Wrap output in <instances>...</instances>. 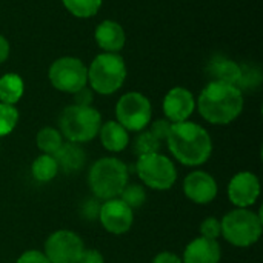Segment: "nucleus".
<instances>
[{
	"label": "nucleus",
	"instance_id": "1",
	"mask_svg": "<svg viewBox=\"0 0 263 263\" xmlns=\"http://www.w3.org/2000/svg\"><path fill=\"white\" fill-rule=\"evenodd\" d=\"M165 142L173 157L183 166H200L206 163L213 154L210 133L196 122L186 120L173 123Z\"/></svg>",
	"mask_w": 263,
	"mask_h": 263
},
{
	"label": "nucleus",
	"instance_id": "2",
	"mask_svg": "<svg viewBox=\"0 0 263 263\" xmlns=\"http://www.w3.org/2000/svg\"><path fill=\"white\" fill-rule=\"evenodd\" d=\"M243 92L231 83L213 82L200 91L196 108L199 114L211 125H228L243 111Z\"/></svg>",
	"mask_w": 263,
	"mask_h": 263
},
{
	"label": "nucleus",
	"instance_id": "3",
	"mask_svg": "<svg viewBox=\"0 0 263 263\" xmlns=\"http://www.w3.org/2000/svg\"><path fill=\"white\" fill-rule=\"evenodd\" d=\"M128 166L117 157H102L96 160L88 173V186L96 199H117L128 185Z\"/></svg>",
	"mask_w": 263,
	"mask_h": 263
},
{
	"label": "nucleus",
	"instance_id": "4",
	"mask_svg": "<svg viewBox=\"0 0 263 263\" xmlns=\"http://www.w3.org/2000/svg\"><path fill=\"white\" fill-rule=\"evenodd\" d=\"M128 76L123 57L117 52H100L88 66V85L92 92L111 96L117 92Z\"/></svg>",
	"mask_w": 263,
	"mask_h": 263
},
{
	"label": "nucleus",
	"instance_id": "5",
	"mask_svg": "<svg viewBox=\"0 0 263 263\" xmlns=\"http://www.w3.org/2000/svg\"><path fill=\"white\" fill-rule=\"evenodd\" d=\"M102 123V116L94 106L72 103L60 112L59 131L68 142L82 145L97 137Z\"/></svg>",
	"mask_w": 263,
	"mask_h": 263
},
{
	"label": "nucleus",
	"instance_id": "6",
	"mask_svg": "<svg viewBox=\"0 0 263 263\" xmlns=\"http://www.w3.org/2000/svg\"><path fill=\"white\" fill-rule=\"evenodd\" d=\"M222 237L237 248H248L259 242L263 231V219L248 208H234L222 220Z\"/></svg>",
	"mask_w": 263,
	"mask_h": 263
},
{
	"label": "nucleus",
	"instance_id": "7",
	"mask_svg": "<svg viewBox=\"0 0 263 263\" xmlns=\"http://www.w3.org/2000/svg\"><path fill=\"white\" fill-rule=\"evenodd\" d=\"M136 171L143 185L156 191H168L177 182V168L174 162L160 153L137 157Z\"/></svg>",
	"mask_w": 263,
	"mask_h": 263
},
{
	"label": "nucleus",
	"instance_id": "8",
	"mask_svg": "<svg viewBox=\"0 0 263 263\" xmlns=\"http://www.w3.org/2000/svg\"><path fill=\"white\" fill-rule=\"evenodd\" d=\"M48 79L57 91L76 94L88 86V66L79 57L63 55L49 65Z\"/></svg>",
	"mask_w": 263,
	"mask_h": 263
},
{
	"label": "nucleus",
	"instance_id": "9",
	"mask_svg": "<svg viewBox=\"0 0 263 263\" xmlns=\"http://www.w3.org/2000/svg\"><path fill=\"white\" fill-rule=\"evenodd\" d=\"M116 120L128 133H140L153 120V105L149 99L137 91L123 94L116 103Z\"/></svg>",
	"mask_w": 263,
	"mask_h": 263
},
{
	"label": "nucleus",
	"instance_id": "10",
	"mask_svg": "<svg viewBox=\"0 0 263 263\" xmlns=\"http://www.w3.org/2000/svg\"><path fill=\"white\" fill-rule=\"evenodd\" d=\"M85 251L82 237L71 230H57L45 242V256L51 263H77Z\"/></svg>",
	"mask_w": 263,
	"mask_h": 263
},
{
	"label": "nucleus",
	"instance_id": "11",
	"mask_svg": "<svg viewBox=\"0 0 263 263\" xmlns=\"http://www.w3.org/2000/svg\"><path fill=\"white\" fill-rule=\"evenodd\" d=\"M97 220L108 233L114 236H122L131 230L134 223V211L119 197L109 199L100 205Z\"/></svg>",
	"mask_w": 263,
	"mask_h": 263
},
{
	"label": "nucleus",
	"instance_id": "12",
	"mask_svg": "<svg viewBox=\"0 0 263 263\" xmlns=\"http://www.w3.org/2000/svg\"><path fill=\"white\" fill-rule=\"evenodd\" d=\"M260 197V180L251 171L234 174L228 183V199L236 208H250Z\"/></svg>",
	"mask_w": 263,
	"mask_h": 263
},
{
	"label": "nucleus",
	"instance_id": "13",
	"mask_svg": "<svg viewBox=\"0 0 263 263\" xmlns=\"http://www.w3.org/2000/svg\"><path fill=\"white\" fill-rule=\"evenodd\" d=\"M219 193V185L216 179L202 170L190 173L183 180V194L185 197L196 205L211 203Z\"/></svg>",
	"mask_w": 263,
	"mask_h": 263
},
{
	"label": "nucleus",
	"instance_id": "14",
	"mask_svg": "<svg viewBox=\"0 0 263 263\" xmlns=\"http://www.w3.org/2000/svg\"><path fill=\"white\" fill-rule=\"evenodd\" d=\"M162 109L165 119L171 123L186 122L196 109V99L190 89L183 86H174L163 97Z\"/></svg>",
	"mask_w": 263,
	"mask_h": 263
},
{
	"label": "nucleus",
	"instance_id": "15",
	"mask_svg": "<svg viewBox=\"0 0 263 263\" xmlns=\"http://www.w3.org/2000/svg\"><path fill=\"white\" fill-rule=\"evenodd\" d=\"M94 40L103 52H117L125 48L126 32L123 26L111 18L102 20L94 29Z\"/></svg>",
	"mask_w": 263,
	"mask_h": 263
},
{
	"label": "nucleus",
	"instance_id": "16",
	"mask_svg": "<svg viewBox=\"0 0 263 263\" xmlns=\"http://www.w3.org/2000/svg\"><path fill=\"white\" fill-rule=\"evenodd\" d=\"M222 259V248L217 240L196 237L183 251V263H219Z\"/></svg>",
	"mask_w": 263,
	"mask_h": 263
},
{
	"label": "nucleus",
	"instance_id": "17",
	"mask_svg": "<svg viewBox=\"0 0 263 263\" xmlns=\"http://www.w3.org/2000/svg\"><path fill=\"white\" fill-rule=\"evenodd\" d=\"M54 159L59 165V171L65 174H72L80 171L86 163V154L85 149L79 143L72 142H63V145L59 148V151L54 154Z\"/></svg>",
	"mask_w": 263,
	"mask_h": 263
},
{
	"label": "nucleus",
	"instance_id": "18",
	"mask_svg": "<svg viewBox=\"0 0 263 263\" xmlns=\"http://www.w3.org/2000/svg\"><path fill=\"white\" fill-rule=\"evenodd\" d=\"M97 136L102 146L109 153H120L129 145V133L117 120H108L102 123Z\"/></svg>",
	"mask_w": 263,
	"mask_h": 263
},
{
	"label": "nucleus",
	"instance_id": "19",
	"mask_svg": "<svg viewBox=\"0 0 263 263\" xmlns=\"http://www.w3.org/2000/svg\"><path fill=\"white\" fill-rule=\"evenodd\" d=\"M240 72H242L240 63L222 55L213 57L206 66V74L213 82H225L236 86L240 79Z\"/></svg>",
	"mask_w": 263,
	"mask_h": 263
},
{
	"label": "nucleus",
	"instance_id": "20",
	"mask_svg": "<svg viewBox=\"0 0 263 263\" xmlns=\"http://www.w3.org/2000/svg\"><path fill=\"white\" fill-rule=\"evenodd\" d=\"M25 92V82L15 72H6L0 77V103L14 105L20 102Z\"/></svg>",
	"mask_w": 263,
	"mask_h": 263
},
{
	"label": "nucleus",
	"instance_id": "21",
	"mask_svg": "<svg viewBox=\"0 0 263 263\" xmlns=\"http://www.w3.org/2000/svg\"><path fill=\"white\" fill-rule=\"evenodd\" d=\"M31 174L35 182L39 183H48L54 180L59 174V165L51 154H40L34 159L31 165Z\"/></svg>",
	"mask_w": 263,
	"mask_h": 263
},
{
	"label": "nucleus",
	"instance_id": "22",
	"mask_svg": "<svg viewBox=\"0 0 263 263\" xmlns=\"http://www.w3.org/2000/svg\"><path fill=\"white\" fill-rule=\"evenodd\" d=\"M35 145L42 151V154H51L54 156L59 148L63 145V136L57 128L45 126L42 128L35 136Z\"/></svg>",
	"mask_w": 263,
	"mask_h": 263
},
{
	"label": "nucleus",
	"instance_id": "23",
	"mask_svg": "<svg viewBox=\"0 0 263 263\" xmlns=\"http://www.w3.org/2000/svg\"><path fill=\"white\" fill-rule=\"evenodd\" d=\"M65 9L77 18H91L99 14L103 0H62Z\"/></svg>",
	"mask_w": 263,
	"mask_h": 263
},
{
	"label": "nucleus",
	"instance_id": "24",
	"mask_svg": "<svg viewBox=\"0 0 263 263\" xmlns=\"http://www.w3.org/2000/svg\"><path fill=\"white\" fill-rule=\"evenodd\" d=\"M160 146H162V142L154 136L151 134L149 131H140L137 134V137L134 139V143H133V151L137 157L140 156H146V154H153V153H159L160 151Z\"/></svg>",
	"mask_w": 263,
	"mask_h": 263
},
{
	"label": "nucleus",
	"instance_id": "25",
	"mask_svg": "<svg viewBox=\"0 0 263 263\" xmlns=\"http://www.w3.org/2000/svg\"><path fill=\"white\" fill-rule=\"evenodd\" d=\"M240 79L237 82V88L243 91H254L262 83V72L254 65H240Z\"/></svg>",
	"mask_w": 263,
	"mask_h": 263
},
{
	"label": "nucleus",
	"instance_id": "26",
	"mask_svg": "<svg viewBox=\"0 0 263 263\" xmlns=\"http://www.w3.org/2000/svg\"><path fill=\"white\" fill-rule=\"evenodd\" d=\"M119 199L122 202H125L133 211L143 206L145 202H146V191L142 185H137V183H133V185H126L125 190L122 191V194L119 196Z\"/></svg>",
	"mask_w": 263,
	"mask_h": 263
},
{
	"label": "nucleus",
	"instance_id": "27",
	"mask_svg": "<svg viewBox=\"0 0 263 263\" xmlns=\"http://www.w3.org/2000/svg\"><path fill=\"white\" fill-rule=\"evenodd\" d=\"M18 123V111L14 105L0 103V137L9 136Z\"/></svg>",
	"mask_w": 263,
	"mask_h": 263
},
{
	"label": "nucleus",
	"instance_id": "28",
	"mask_svg": "<svg viewBox=\"0 0 263 263\" xmlns=\"http://www.w3.org/2000/svg\"><path fill=\"white\" fill-rule=\"evenodd\" d=\"M200 236L205 239H211V240H217L222 236V227H220V220L216 217H208L200 223Z\"/></svg>",
	"mask_w": 263,
	"mask_h": 263
},
{
	"label": "nucleus",
	"instance_id": "29",
	"mask_svg": "<svg viewBox=\"0 0 263 263\" xmlns=\"http://www.w3.org/2000/svg\"><path fill=\"white\" fill-rule=\"evenodd\" d=\"M102 200L92 197V199H86L82 206H80V213H82V217L86 219V220H97L99 219V211H100V203Z\"/></svg>",
	"mask_w": 263,
	"mask_h": 263
},
{
	"label": "nucleus",
	"instance_id": "30",
	"mask_svg": "<svg viewBox=\"0 0 263 263\" xmlns=\"http://www.w3.org/2000/svg\"><path fill=\"white\" fill-rule=\"evenodd\" d=\"M171 122L170 120H166V119H157V120H154L153 123H149L148 126H149V133L151 134H154L160 142H163V140H166V137H168V134H170V129H171Z\"/></svg>",
	"mask_w": 263,
	"mask_h": 263
},
{
	"label": "nucleus",
	"instance_id": "31",
	"mask_svg": "<svg viewBox=\"0 0 263 263\" xmlns=\"http://www.w3.org/2000/svg\"><path fill=\"white\" fill-rule=\"evenodd\" d=\"M15 263H51V260L39 250H28L20 254Z\"/></svg>",
	"mask_w": 263,
	"mask_h": 263
},
{
	"label": "nucleus",
	"instance_id": "32",
	"mask_svg": "<svg viewBox=\"0 0 263 263\" xmlns=\"http://www.w3.org/2000/svg\"><path fill=\"white\" fill-rule=\"evenodd\" d=\"M74 96V105H80V106H92V100H94V94H92V89L85 86L82 88L80 91H77Z\"/></svg>",
	"mask_w": 263,
	"mask_h": 263
},
{
	"label": "nucleus",
	"instance_id": "33",
	"mask_svg": "<svg viewBox=\"0 0 263 263\" xmlns=\"http://www.w3.org/2000/svg\"><path fill=\"white\" fill-rule=\"evenodd\" d=\"M77 263H105V259H103V254L99 250H94V248L86 250L85 248L82 257L79 259Z\"/></svg>",
	"mask_w": 263,
	"mask_h": 263
},
{
	"label": "nucleus",
	"instance_id": "34",
	"mask_svg": "<svg viewBox=\"0 0 263 263\" xmlns=\"http://www.w3.org/2000/svg\"><path fill=\"white\" fill-rule=\"evenodd\" d=\"M151 263H183L182 259L176 254V253H171V251H160Z\"/></svg>",
	"mask_w": 263,
	"mask_h": 263
},
{
	"label": "nucleus",
	"instance_id": "35",
	"mask_svg": "<svg viewBox=\"0 0 263 263\" xmlns=\"http://www.w3.org/2000/svg\"><path fill=\"white\" fill-rule=\"evenodd\" d=\"M9 52H11V46H9V42L8 39L0 34V65L5 63L9 57Z\"/></svg>",
	"mask_w": 263,
	"mask_h": 263
}]
</instances>
